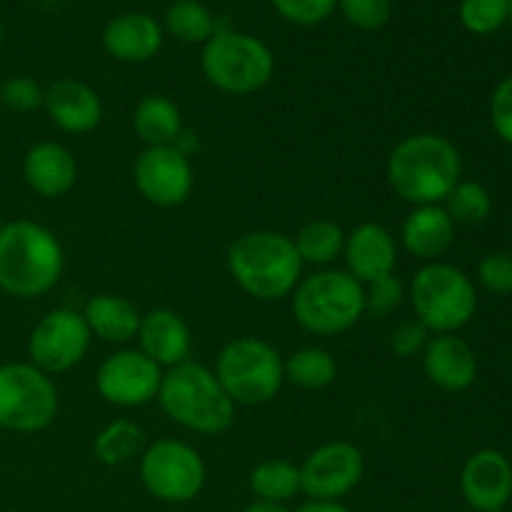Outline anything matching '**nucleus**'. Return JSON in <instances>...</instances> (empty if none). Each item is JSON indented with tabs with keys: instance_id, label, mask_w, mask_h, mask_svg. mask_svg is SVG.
<instances>
[{
	"instance_id": "obj_1",
	"label": "nucleus",
	"mask_w": 512,
	"mask_h": 512,
	"mask_svg": "<svg viewBox=\"0 0 512 512\" xmlns=\"http://www.w3.org/2000/svg\"><path fill=\"white\" fill-rule=\"evenodd\" d=\"M385 178L390 190L413 208L443 205L450 190L463 180V158L445 135L415 133L390 150Z\"/></svg>"
},
{
	"instance_id": "obj_2",
	"label": "nucleus",
	"mask_w": 512,
	"mask_h": 512,
	"mask_svg": "<svg viewBox=\"0 0 512 512\" xmlns=\"http://www.w3.org/2000/svg\"><path fill=\"white\" fill-rule=\"evenodd\" d=\"M225 263L233 283L260 303L290 298L303 278V260L293 238L278 230H250L235 238Z\"/></svg>"
},
{
	"instance_id": "obj_3",
	"label": "nucleus",
	"mask_w": 512,
	"mask_h": 512,
	"mask_svg": "<svg viewBox=\"0 0 512 512\" xmlns=\"http://www.w3.org/2000/svg\"><path fill=\"white\" fill-rule=\"evenodd\" d=\"M65 270V250L55 233L35 220L0 228V293L33 300L50 293Z\"/></svg>"
},
{
	"instance_id": "obj_4",
	"label": "nucleus",
	"mask_w": 512,
	"mask_h": 512,
	"mask_svg": "<svg viewBox=\"0 0 512 512\" xmlns=\"http://www.w3.org/2000/svg\"><path fill=\"white\" fill-rule=\"evenodd\" d=\"M158 405L175 425L198 435H220L235 423L238 405L228 398L220 380L195 360L163 370Z\"/></svg>"
},
{
	"instance_id": "obj_5",
	"label": "nucleus",
	"mask_w": 512,
	"mask_h": 512,
	"mask_svg": "<svg viewBox=\"0 0 512 512\" xmlns=\"http://www.w3.org/2000/svg\"><path fill=\"white\" fill-rule=\"evenodd\" d=\"M290 310L305 333L320 338L340 335L365 315V285L348 270H315L308 278H300L290 295Z\"/></svg>"
},
{
	"instance_id": "obj_6",
	"label": "nucleus",
	"mask_w": 512,
	"mask_h": 512,
	"mask_svg": "<svg viewBox=\"0 0 512 512\" xmlns=\"http://www.w3.org/2000/svg\"><path fill=\"white\" fill-rule=\"evenodd\" d=\"M413 313L433 335L458 333L475 318L478 290L458 265L423 263L408 288Z\"/></svg>"
},
{
	"instance_id": "obj_7",
	"label": "nucleus",
	"mask_w": 512,
	"mask_h": 512,
	"mask_svg": "<svg viewBox=\"0 0 512 512\" xmlns=\"http://www.w3.org/2000/svg\"><path fill=\"white\" fill-rule=\"evenodd\" d=\"M200 68L215 90L228 95H253L275 73L273 50L260 38L233 28H220L203 45Z\"/></svg>"
},
{
	"instance_id": "obj_8",
	"label": "nucleus",
	"mask_w": 512,
	"mask_h": 512,
	"mask_svg": "<svg viewBox=\"0 0 512 512\" xmlns=\"http://www.w3.org/2000/svg\"><path fill=\"white\" fill-rule=\"evenodd\" d=\"M215 378L235 405L255 408L275 400L285 383L283 355L263 338L243 335L223 345L215 358Z\"/></svg>"
},
{
	"instance_id": "obj_9",
	"label": "nucleus",
	"mask_w": 512,
	"mask_h": 512,
	"mask_svg": "<svg viewBox=\"0 0 512 512\" xmlns=\"http://www.w3.org/2000/svg\"><path fill=\"white\" fill-rule=\"evenodd\" d=\"M60 398L53 378L33 363L0 365V428L40 433L58 418Z\"/></svg>"
},
{
	"instance_id": "obj_10",
	"label": "nucleus",
	"mask_w": 512,
	"mask_h": 512,
	"mask_svg": "<svg viewBox=\"0 0 512 512\" xmlns=\"http://www.w3.org/2000/svg\"><path fill=\"white\" fill-rule=\"evenodd\" d=\"M138 473L150 498L168 505H185L198 498L208 478L203 455L175 438L150 443L140 455Z\"/></svg>"
},
{
	"instance_id": "obj_11",
	"label": "nucleus",
	"mask_w": 512,
	"mask_h": 512,
	"mask_svg": "<svg viewBox=\"0 0 512 512\" xmlns=\"http://www.w3.org/2000/svg\"><path fill=\"white\" fill-rule=\"evenodd\" d=\"M93 335L83 313L70 308H55L35 323L28 338V363L48 373L50 378L68 373L88 355Z\"/></svg>"
},
{
	"instance_id": "obj_12",
	"label": "nucleus",
	"mask_w": 512,
	"mask_h": 512,
	"mask_svg": "<svg viewBox=\"0 0 512 512\" xmlns=\"http://www.w3.org/2000/svg\"><path fill=\"white\" fill-rule=\"evenodd\" d=\"M300 468V493L308 500L340 503L353 493L365 475V458L358 445L348 440H333L315 448Z\"/></svg>"
},
{
	"instance_id": "obj_13",
	"label": "nucleus",
	"mask_w": 512,
	"mask_h": 512,
	"mask_svg": "<svg viewBox=\"0 0 512 512\" xmlns=\"http://www.w3.org/2000/svg\"><path fill=\"white\" fill-rule=\"evenodd\" d=\"M163 368L145 358L138 348L110 353L95 375V390L105 403L115 408H143L158 398Z\"/></svg>"
},
{
	"instance_id": "obj_14",
	"label": "nucleus",
	"mask_w": 512,
	"mask_h": 512,
	"mask_svg": "<svg viewBox=\"0 0 512 512\" xmlns=\"http://www.w3.org/2000/svg\"><path fill=\"white\" fill-rule=\"evenodd\" d=\"M133 183L155 208H178L193 193V163L175 145L145 148L133 163Z\"/></svg>"
},
{
	"instance_id": "obj_15",
	"label": "nucleus",
	"mask_w": 512,
	"mask_h": 512,
	"mask_svg": "<svg viewBox=\"0 0 512 512\" xmlns=\"http://www.w3.org/2000/svg\"><path fill=\"white\" fill-rule=\"evenodd\" d=\"M460 493L478 512L505 510L512 498V463L500 450H478L465 460Z\"/></svg>"
},
{
	"instance_id": "obj_16",
	"label": "nucleus",
	"mask_w": 512,
	"mask_h": 512,
	"mask_svg": "<svg viewBox=\"0 0 512 512\" xmlns=\"http://www.w3.org/2000/svg\"><path fill=\"white\" fill-rule=\"evenodd\" d=\"M345 270L360 285H370L395 273L398 265V243L393 233L380 223H360L345 233L343 248Z\"/></svg>"
},
{
	"instance_id": "obj_17",
	"label": "nucleus",
	"mask_w": 512,
	"mask_h": 512,
	"mask_svg": "<svg viewBox=\"0 0 512 512\" xmlns=\"http://www.w3.org/2000/svg\"><path fill=\"white\" fill-rule=\"evenodd\" d=\"M43 110L50 123L63 133H90L103 120V100L88 83L75 78H60L45 88Z\"/></svg>"
},
{
	"instance_id": "obj_18",
	"label": "nucleus",
	"mask_w": 512,
	"mask_h": 512,
	"mask_svg": "<svg viewBox=\"0 0 512 512\" xmlns=\"http://www.w3.org/2000/svg\"><path fill=\"white\" fill-rule=\"evenodd\" d=\"M138 350L158 368L168 370L190 360L193 333L180 313L170 308H153L140 318Z\"/></svg>"
},
{
	"instance_id": "obj_19",
	"label": "nucleus",
	"mask_w": 512,
	"mask_h": 512,
	"mask_svg": "<svg viewBox=\"0 0 512 512\" xmlns=\"http://www.w3.org/2000/svg\"><path fill=\"white\" fill-rule=\"evenodd\" d=\"M163 40V25L148 13H120L110 18L103 28L105 53L120 63H148L160 53Z\"/></svg>"
},
{
	"instance_id": "obj_20",
	"label": "nucleus",
	"mask_w": 512,
	"mask_h": 512,
	"mask_svg": "<svg viewBox=\"0 0 512 512\" xmlns=\"http://www.w3.org/2000/svg\"><path fill=\"white\" fill-rule=\"evenodd\" d=\"M423 370L435 388L445 393H463L478 378V358L458 333L433 335L423 350Z\"/></svg>"
},
{
	"instance_id": "obj_21",
	"label": "nucleus",
	"mask_w": 512,
	"mask_h": 512,
	"mask_svg": "<svg viewBox=\"0 0 512 512\" xmlns=\"http://www.w3.org/2000/svg\"><path fill=\"white\" fill-rule=\"evenodd\" d=\"M23 180L40 198H63L78 183V163L65 145L45 140L25 153Z\"/></svg>"
},
{
	"instance_id": "obj_22",
	"label": "nucleus",
	"mask_w": 512,
	"mask_h": 512,
	"mask_svg": "<svg viewBox=\"0 0 512 512\" xmlns=\"http://www.w3.org/2000/svg\"><path fill=\"white\" fill-rule=\"evenodd\" d=\"M453 218L443 205H418L410 210L400 228V243L420 263H435L455 240Z\"/></svg>"
},
{
	"instance_id": "obj_23",
	"label": "nucleus",
	"mask_w": 512,
	"mask_h": 512,
	"mask_svg": "<svg viewBox=\"0 0 512 512\" xmlns=\"http://www.w3.org/2000/svg\"><path fill=\"white\" fill-rule=\"evenodd\" d=\"M83 318L93 338H100L113 345H125L135 340L143 315L123 295L100 293L85 303Z\"/></svg>"
},
{
	"instance_id": "obj_24",
	"label": "nucleus",
	"mask_w": 512,
	"mask_h": 512,
	"mask_svg": "<svg viewBox=\"0 0 512 512\" xmlns=\"http://www.w3.org/2000/svg\"><path fill=\"white\" fill-rule=\"evenodd\" d=\"M133 130L145 148L175 145L183 135V115L180 108L165 95H145L133 113Z\"/></svg>"
},
{
	"instance_id": "obj_25",
	"label": "nucleus",
	"mask_w": 512,
	"mask_h": 512,
	"mask_svg": "<svg viewBox=\"0 0 512 512\" xmlns=\"http://www.w3.org/2000/svg\"><path fill=\"white\" fill-rule=\"evenodd\" d=\"M293 243L303 265H315L323 270L343 258L345 230L335 220L315 218L298 230Z\"/></svg>"
},
{
	"instance_id": "obj_26",
	"label": "nucleus",
	"mask_w": 512,
	"mask_h": 512,
	"mask_svg": "<svg viewBox=\"0 0 512 512\" xmlns=\"http://www.w3.org/2000/svg\"><path fill=\"white\" fill-rule=\"evenodd\" d=\"M285 383L295 385L300 390H323L335 383L338 378V363L333 353L318 345H305L293 350L288 358H283Z\"/></svg>"
},
{
	"instance_id": "obj_27",
	"label": "nucleus",
	"mask_w": 512,
	"mask_h": 512,
	"mask_svg": "<svg viewBox=\"0 0 512 512\" xmlns=\"http://www.w3.org/2000/svg\"><path fill=\"white\" fill-rule=\"evenodd\" d=\"M145 450V433L135 420L120 418L105 425L93 440V455L100 465L120 468L140 458Z\"/></svg>"
},
{
	"instance_id": "obj_28",
	"label": "nucleus",
	"mask_w": 512,
	"mask_h": 512,
	"mask_svg": "<svg viewBox=\"0 0 512 512\" xmlns=\"http://www.w3.org/2000/svg\"><path fill=\"white\" fill-rule=\"evenodd\" d=\"M163 30L180 43H208L220 30L218 18L200 0H175L168 5Z\"/></svg>"
},
{
	"instance_id": "obj_29",
	"label": "nucleus",
	"mask_w": 512,
	"mask_h": 512,
	"mask_svg": "<svg viewBox=\"0 0 512 512\" xmlns=\"http://www.w3.org/2000/svg\"><path fill=\"white\" fill-rule=\"evenodd\" d=\"M248 485L255 500L288 505L300 495V468L288 460H263L250 470Z\"/></svg>"
},
{
	"instance_id": "obj_30",
	"label": "nucleus",
	"mask_w": 512,
	"mask_h": 512,
	"mask_svg": "<svg viewBox=\"0 0 512 512\" xmlns=\"http://www.w3.org/2000/svg\"><path fill=\"white\" fill-rule=\"evenodd\" d=\"M443 208L448 210L455 225H480L490 218L493 198L485 185L475 180H460L443 200Z\"/></svg>"
},
{
	"instance_id": "obj_31",
	"label": "nucleus",
	"mask_w": 512,
	"mask_h": 512,
	"mask_svg": "<svg viewBox=\"0 0 512 512\" xmlns=\"http://www.w3.org/2000/svg\"><path fill=\"white\" fill-rule=\"evenodd\" d=\"M460 23L473 35H493L508 23V0H460Z\"/></svg>"
},
{
	"instance_id": "obj_32",
	"label": "nucleus",
	"mask_w": 512,
	"mask_h": 512,
	"mask_svg": "<svg viewBox=\"0 0 512 512\" xmlns=\"http://www.w3.org/2000/svg\"><path fill=\"white\" fill-rule=\"evenodd\" d=\"M338 10L353 28L375 33L393 18V0H338Z\"/></svg>"
},
{
	"instance_id": "obj_33",
	"label": "nucleus",
	"mask_w": 512,
	"mask_h": 512,
	"mask_svg": "<svg viewBox=\"0 0 512 512\" xmlns=\"http://www.w3.org/2000/svg\"><path fill=\"white\" fill-rule=\"evenodd\" d=\"M45 88L30 75H13V78L3 80V98L0 105H5L13 113H33V110L43 108Z\"/></svg>"
},
{
	"instance_id": "obj_34",
	"label": "nucleus",
	"mask_w": 512,
	"mask_h": 512,
	"mask_svg": "<svg viewBox=\"0 0 512 512\" xmlns=\"http://www.w3.org/2000/svg\"><path fill=\"white\" fill-rule=\"evenodd\" d=\"M275 13L293 25H318L338 10V0H270Z\"/></svg>"
},
{
	"instance_id": "obj_35",
	"label": "nucleus",
	"mask_w": 512,
	"mask_h": 512,
	"mask_svg": "<svg viewBox=\"0 0 512 512\" xmlns=\"http://www.w3.org/2000/svg\"><path fill=\"white\" fill-rule=\"evenodd\" d=\"M403 298L405 285L395 278V273L383 280H375V283L365 285V313L385 318L403 305Z\"/></svg>"
},
{
	"instance_id": "obj_36",
	"label": "nucleus",
	"mask_w": 512,
	"mask_h": 512,
	"mask_svg": "<svg viewBox=\"0 0 512 512\" xmlns=\"http://www.w3.org/2000/svg\"><path fill=\"white\" fill-rule=\"evenodd\" d=\"M478 283L490 295L512 293V255L490 253L478 263Z\"/></svg>"
},
{
	"instance_id": "obj_37",
	"label": "nucleus",
	"mask_w": 512,
	"mask_h": 512,
	"mask_svg": "<svg viewBox=\"0 0 512 512\" xmlns=\"http://www.w3.org/2000/svg\"><path fill=\"white\" fill-rule=\"evenodd\" d=\"M430 338H433V333H430L418 318H410V320H403V323H398L393 330H390L388 345L398 358H415V355H423V350L428 348Z\"/></svg>"
},
{
	"instance_id": "obj_38",
	"label": "nucleus",
	"mask_w": 512,
	"mask_h": 512,
	"mask_svg": "<svg viewBox=\"0 0 512 512\" xmlns=\"http://www.w3.org/2000/svg\"><path fill=\"white\" fill-rule=\"evenodd\" d=\"M490 123L503 143L512 145V75L503 78L490 98Z\"/></svg>"
},
{
	"instance_id": "obj_39",
	"label": "nucleus",
	"mask_w": 512,
	"mask_h": 512,
	"mask_svg": "<svg viewBox=\"0 0 512 512\" xmlns=\"http://www.w3.org/2000/svg\"><path fill=\"white\" fill-rule=\"evenodd\" d=\"M293 512H353L350 508H345L343 503H328V500H308L300 508H295Z\"/></svg>"
},
{
	"instance_id": "obj_40",
	"label": "nucleus",
	"mask_w": 512,
	"mask_h": 512,
	"mask_svg": "<svg viewBox=\"0 0 512 512\" xmlns=\"http://www.w3.org/2000/svg\"><path fill=\"white\" fill-rule=\"evenodd\" d=\"M243 512H293L288 505H280V503H268V500H253L243 508Z\"/></svg>"
},
{
	"instance_id": "obj_41",
	"label": "nucleus",
	"mask_w": 512,
	"mask_h": 512,
	"mask_svg": "<svg viewBox=\"0 0 512 512\" xmlns=\"http://www.w3.org/2000/svg\"><path fill=\"white\" fill-rule=\"evenodd\" d=\"M3 40H5V28H3V18H0V48H3Z\"/></svg>"
},
{
	"instance_id": "obj_42",
	"label": "nucleus",
	"mask_w": 512,
	"mask_h": 512,
	"mask_svg": "<svg viewBox=\"0 0 512 512\" xmlns=\"http://www.w3.org/2000/svg\"><path fill=\"white\" fill-rule=\"evenodd\" d=\"M508 23H512V0H508Z\"/></svg>"
},
{
	"instance_id": "obj_43",
	"label": "nucleus",
	"mask_w": 512,
	"mask_h": 512,
	"mask_svg": "<svg viewBox=\"0 0 512 512\" xmlns=\"http://www.w3.org/2000/svg\"><path fill=\"white\" fill-rule=\"evenodd\" d=\"M0 98H3V80H0Z\"/></svg>"
},
{
	"instance_id": "obj_44",
	"label": "nucleus",
	"mask_w": 512,
	"mask_h": 512,
	"mask_svg": "<svg viewBox=\"0 0 512 512\" xmlns=\"http://www.w3.org/2000/svg\"><path fill=\"white\" fill-rule=\"evenodd\" d=\"M3 225H5V223H3V213H0V228H3Z\"/></svg>"
},
{
	"instance_id": "obj_45",
	"label": "nucleus",
	"mask_w": 512,
	"mask_h": 512,
	"mask_svg": "<svg viewBox=\"0 0 512 512\" xmlns=\"http://www.w3.org/2000/svg\"><path fill=\"white\" fill-rule=\"evenodd\" d=\"M498 512H510V510H498Z\"/></svg>"
}]
</instances>
